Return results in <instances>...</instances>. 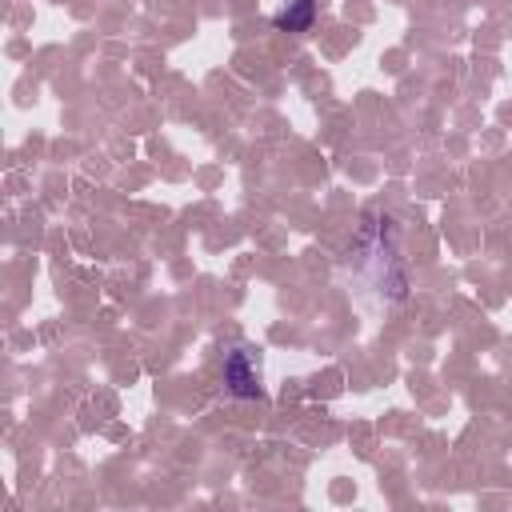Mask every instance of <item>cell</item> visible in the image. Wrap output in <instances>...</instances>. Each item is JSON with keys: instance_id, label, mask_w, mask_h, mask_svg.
<instances>
[{"instance_id": "obj_2", "label": "cell", "mask_w": 512, "mask_h": 512, "mask_svg": "<svg viewBox=\"0 0 512 512\" xmlns=\"http://www.w3.org/2000/svg\"><path fill=\"white\" fill-rule=\"evenodd\" d=\"M312 16H316V0H292V4H288L284 12H276L272 20H276V28H288V32H308Z\"/></svg>"}, {"instance_id": "obj_1", "label": "cell", "mask_w": 512, "mask_h": 512, "mask_svg": "<svg viewBox=\"0 0 512 512\" xmlns=\"http://www.w3.org/2000/svg\"><path fill=\"white\" fill-rule=\"evenodd\" d=\"M224 384H228V392L232 396H256L260 392V376H256V364H252V356L248 352H228V360H224Z\"/></svg>"}]
</instances>
